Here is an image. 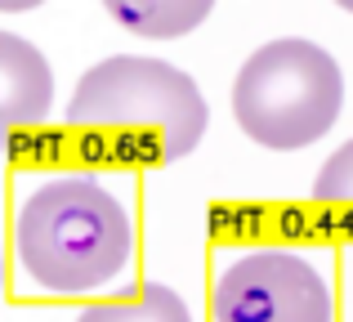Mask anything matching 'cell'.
<instances>
[{
	"label": "cell",
	"mask_w": 353,
	"mask_h": 322,
	"mask_svg": "<svg viewBox=\"0 0 353 322\" xmlns=\"http://www.w3.org/2000/svg\"><path fill=\"white\" fill-rule=\"evenodd\" d=\"M68 125L112 161L161 165L201 143L210 108L183 68L143 54H112L77 81L68 99Z\"/></svg>",
	"instance_id": "obj_1"
},
{
	"label": "cell",
	"mask_w": 353,
	"mask_h": 322,
	"mask_svg": "<svg viewBox=\"0 0 353 322\" xmlns=\"http://www.w3.org/2000/svg\"><path fill=\"white\" fill-rule=\"evenodd\" d=\"M14 251L32 287L50 296H90L125 273L134 224L125 201L99 179L63 174L18 206Z\"/></svg>",
	"instance_id": "obj_2"
},
{
	"label": "cell",
	"mask_w": 353,
	"mask_h": 322,
	"mask_svg": "<svg viewBox=\"0 0 353 322\" xmlns=\"http://www.w3.org/2000/svg\"><path fill=\"white\" fill-rule=\"evenodd\" d=\"M345 108V72L304 36L268 41L241 63L233 81V117L255 143L295 152L318 143Z\"/></svg>",
	"instance_id": "obj_3"
},
{
	"label": "cell",
	"mask_w": 353,
	"mask_h": 322,
	"mask_svg": "<svg viewBox=\"0 0 353 322\" xmlns=\"http://www.w3.org/2000/svg\"><path fill=\"white\" fill-rule=\"evenodd\" d=\"M215 322H336V296L313 260L259 246L224 264L210 291Z\"/></svg>",
	"instance_id": "obj_4"
},
{
	"label": "cell",
	"mask_w": 353,
	"mask_h": 322,
	"mask_svg": "<svg viewBox=\"0 0 353 322\" xmlns=\"http://www.w3.org/2000/svg\"><path fill=\"white\" fill-rule=\"evenodd\" d=\"M54 108V68L32 41L0 32V152Z\"/></svg>",
	"instance_id": "obj_5"
},
{
	"label": "cell",
	"mask_w": 353,
	"mask_h": 322,
	"mask_svg": "<svg viewBox=\"0 0 353 322\" xmlns=\"http://www.w3.org/2000/svg\"><path fill=\"white\" fill-rule=\"evenodd\" d=\"M103 5L125 32L148 41H174V36L197 32L210 18L215 0H103Z\"/></svg>",
	"instance_id": "obj_6"
},
{
	"label": "cell",
	"mask_w": 353,
	"mask_h": 322,
	"mask_svg": "<svg viewBox=\"0 0 353 322\" xmlns=\"http://www.w3.org/2000/svg\"><path fill=\"white\" fill-rule=\"evenodd\" d=\"M77 322H192V314L174 287L143 282L125 300H99V305H90Z\"/></svg>",
	"instance_id": "obj_7"
},
{
	"label": "cell",
	"mask_w": 353,
	"mask_h": 322,
	"mask_svg": "<svg viewBox=\"0 0 353 322\" xmlns=\"http://www.w3.org/2000/svg\"><path fill=\"white\" fill-rule=\"evenodd\" d=\"M313 197L327 206H345L353 210V139L340 143L327 161H322L318 179H313Z\"/></svg>",
	"instance_id": "obj_8"
},
{
	"label": "cell",
	"mask_w": 353,
	"mask_h": 322,
	"mask_svg": "<svg viewBox=\"0 0 353 322\" xmlns=\"http://www.w3.org/2000/svg\"><path fill=\"white\" fill-rule=\"evenodd\" d=\"M45 0H0V14H23V9H36Z\"/></svg>",
	"instance_id": "obj_9"
},
{
	"label": "cell",
	"mask_w": 353,
	"mask_h": 322,
	"mask_svg": "<svg viewBox=\"0 0 353 322\" xmlns=\"http://www.w3.org/2000/svg\"><path fill=\"white\" fill-rule=\"evenodd\" d=\"M336 5H340V9H349V14H353V0H336Z\"/></svg>",
	"instance_id": "obj_10"
},
{
	"label": "cell",
	"mask_w": 353,
	"mask_h": 322,
	"mask_svg": "<svg viewBox=\"0 0 353 322\" xmlns=\"http://www.w3.org/2000/svg\"><path fill=\"white\" fill-rule=\"evenodd\" d=\"M0 282H5V260H0Z\"/></svg>",
	"instance_id": "obj_11"
}]
</instances>
